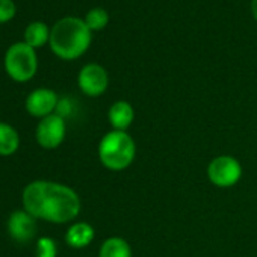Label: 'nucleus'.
<instances>
[{
  "label": "nucleus",
  "mask_w": 257,
  "mask_h": 257,
  "mask_svg": "<svg viewBox=\"0 0 257 257\" xmlns=\"http://www.w3.org/2000/svg\"><path fill=\"white\" fill-rule=\"evenodd\" d=\"M8 234L17 243H29L37 236V219L25 209L14 210L7 222Z\"/></svg>",
  "instance_id": "6e6552de"
},
{
  "label": "nucleus",
  "mask_w": 257,
  "mask_h": 257,
  "mask_svg": "<svg viewBox=\"0 0 257 257\" xmlns=\"http://www.w3.org/2000/svg\"><path fill=\"white\" fill-rule=\"evenodd\" d=\"M58 255V245L52 237H40L35 246V257H56Z\"/></svg>",
  "instance_id": "dca6fc26"
},
{
  "label": "nucleus",
  "mask_w": 257,
  "mask_h": 257,
  "mask_svg": "<svg viewBox=\"0 0 257 257\" xmlns=\"http://www.w3.org/2000/svg\"><path fill=\"white\" fill-rule=\"evenodd\" d=\"M242 173L240 162L228 155L213 158L207 167V177L218 188L234 186L240 180Z\"/></svg>",
  "instance_id": "39448f33"
},
{
  "label": "nucleus",
  "mask_w": 257,
  "mask_h": 257,
  "mask_svg": "<svg viewBox=\"0 0 257 257\" xmlns=\"http://www.w3.org/2000/svg\"><path fill=\"white\" fill-rule=\"evenodd\" d=\"M38 70V58L35 49L26 43L13 44L5 53V71L20 83L31 80Z\"/></svg>",
  "instance_id": "20e7f679"
},
{
  "label": "nucleus",
  "mask_w": 257,
  "mask_h": 257,
  "mask_svg": "<svg viewBox=\"0 0 257 257\" xmlns=\"http://www.w3.org/2000/svg\"><path fill=\"white\" fill-rule=\"evenodd\" d=\"M47 41H50V31L47 25L41 22L31 23L25 31V43L29 44L34 49L43 47Z\"/></svg>",
  "instance_id": "4468645a"
},
{
  "label": "nucleus",
  "mask_w": 257,
  "mask_h": 257,
  "mask_svg": "<svg viewBox=\"0 0 257 257\" xmlns=\"http://www.w3.org/2000/svg\"><path fill=\"white\" fill-rule=\"evenodd\" d=\"M70 112H71V104H70V101H68V100H59L55 113H58L59 116L65 118L67 115H70Z\"/></svg>",
  "instance_id": "a211bd4d"
},
{
  "label": "nucleus",
  "mask_w": 257,
  "mask_h": 257,
  "mask_svg": "<svg viewBox=\"0 0 257 257\" xmlns=\"http://www.w3.org/2000/svg\"><path fill=\"white\" fill-rule=\"evenodd\" d=\"M83 20H85L86 26L91 29V32L101 31L109 23V13L103 8H92L91 11H88L86 17Z\"/></svg>",
  "instance_id": "2eb2a0df"
},
{
  "label": "nucleus",
  "mask_w": 257,
  "mask_h": 257,
  "mask_svg": "<svg viewBox=\"0 0 257 257\" xmlns=\"http://www.w3.org/2000/svg\"><path fill=\"white\" fill-rule=\"evenodd\" d=\"M80 91L88 97H100L109 86V74L98 64H86L77 77Z\"/></svg>",
  "instance_id": "0eeeda50"
},
{
  "label": "nucleus",
  "mask_w": 257,
  "mask_h": 257,
  "mask_svg": "<svg viewBox=\"0 0 257 257\" xmlns=\"http://www.w3.org/2000/svg\"><path fill=\"white\" fill-rule=\"evenodd\" d=\"M58 103H59V97L53 89L38 88L28 95L25 107L31 116L43 119L56 112Z\"/></svg>",
  "instance_id": "1a4fd4ad"
},
{
  "label": "nucleus",
  "mask_w": 257,
  "mask_h": 257,
  "mask_svg": "<svg viewBox=\"0 0 257 257\" xmlns=\"http://www.w3.org/2000/svg\"><path fill=\"white\" fill-rule=\"evenodd\" d=\"M251 11H252V17L257 22V0H251Z\"/></svg>",
  "instance_id": "6ab92c4d"
},
{
  "label": "nucleus",
  "mask_w": 257,
  "mask_h": 257,
  "mask_svg": "<svg viewBox=\"0 0 257 257\" xmlns=\"http://www.w3.org/2000/svg\"><path fill=\"white\" fill-rule=\"evenodd\" d=\"M137 155V144L127 132H107L98 144V159L110 171H122L132 165Z\"/></svg>",
  "instance_id": "7ed1b4c3"
},
{
  "label": "nucleus",
  "mask_w": 257,
  "mask_h": 257,
  "mask_svg": "<svg viewBox=\"0 0 257 257\" xmlns=\"http://www.w3.org/2000/svg\"><path fill=\"white\" fill-rule=\"evenodd\" d=\"M16 16V5L13 0H0V23H7Z\"/></svg>",
  "instance_id": "f3484780"
},
{
  "label": "nucleus",
  "mask_w": 257,
  "mask_h": 257,
  "mask_svg": "<svg viewBox=\"0 0 257 257\" xmlns=\"http://www.w3.org/2000/svg\"><path fill=\"white\" fill-rule=\"evenodd\" d=\"M92 32L85 20L79 17H64L50 31V49L64 59L74 61L80 58L91 46Z\"/></svg>",
  "instance_id": "f03ea898"
},
{
  "label": "nucleus",
  "mask_w": 257,
  "mask_h": 257,
  "mask_svg": "<svg viewBox=\"0 0 257 257\" xmlns=\"http://www.w3.org/2000/svg\"><path fill=\"white\" fill-rule=\"evenodd\" d=\"M22 204L35 219L52 224L71 222L82 210L80 197L73 188L50 180L28 183L22 192Z\"/></svg>",
  "instance_id": "f257e3e1"
},
{
  "label": "nucleus",
  "mask_w": 257,
  "mask_h": 257,
  "mask_svg": "<svg viewBox=\"0 0 257 257\" xmlns=\"http://www.w3.org/2000/svg\"><path fill=\"white\" fill-rule=\"evenodd\" d=\"M20 147V135L8 122L0 121V156H11Z\"/></svg>",
  "instance_id": "f8f14e48"
},
{
  "label": "nucleus",
  "mask_w": 257,
  "mask_h": 257,
  "mask_svg": "<svg viewBox=\"0 0 257 257\" xmlns=\"http://www.w3.org/2000/svg\"><path fill=\"white\" fill-rule=\"evenodd\" d=\"M95 237V231L91 224L79 221L70 225V228L65 233V243L70 248L74 249H82L91 245V242Z\"/></svg>",
  "instance_id": "9b49d317"
},
{
  "label": "nucleus",
  "mask_w": 257,
  "mask_h": 257,
  "mask_svg": "<svg viewBox=\"0 0 257 257\" xmlns=\"http://www.w3.org/2000/svg\"><path fill=\"white\" fill-rule=\"evenodd\" d=\"M98 257H132V248L122 237H107L100 246Z\"/></svg>",
  "instance_id": "ddd939ff"
},
{
  "label": "nucleus",
  "mask_w": 257,
  "mask_h": 257,
  "mask_svg": "<svg viewBox=\"0 0 257 257\" xmlns=\"http://www.w3.org/2000/svg\"><path fill=\"white\" fill-rule=\"evenodd\" d=\"M109 122L113 127V131H122L125 132L128 127L132 125L134 119H135V110L132 107V104L128 101L119 100L115 101L107 113Z\"/></svg>",
  "instance_id": "9d476101"
},
{
  "label": "nucleus",
  "mask_w": 257,
  "mask_h": 257,
  "mask_svg": "<svg viewBox=\"0 0 257 257\" xmlns=\"http://www.w3.org/2000/svg\"><path fill=\"white\" fill-rule=\"evenodd\" d=\"M67 135V124L65 118L59 116L58 113H52L37 124L35 128V140L38 146L44 150H55L58 149Z\"/></svg>",
  "instance_id": "423d86ee"
}]
</instances>
